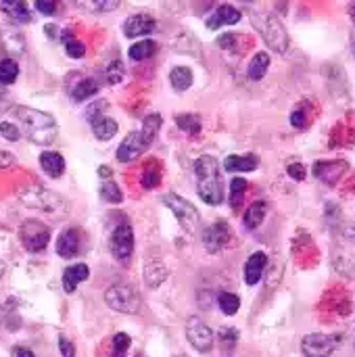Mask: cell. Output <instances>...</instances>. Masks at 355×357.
Here are the masks:
<instances>
[{
	"instance_id": "1",
	"label": "cell",
	"mask_w": 355,
	"mask_h": 357,
	"mask_svg": "<svg viewBox=\"0 0 355 357\" xmlns=\"http://www.w3.org/2000/svg\"><path fill=\"white\" fill-rule=\"evenodd\" d=\"M13 117L17 119V128L21 132V136H25L29 142L33 144H50L56 138V121L52 115L31 109V107H15L13 109Z\"/></svg>"
},
{
	"instance_id": "2",
	"label": "cell",
	"mask_w": 355,
	"mask_h": 357,
	"mask_svg": "<svg viewBox=\"0 0 355 357\" xmlns=\"http://www.w3.org/2000/svg\"><path fill=\"white\" fill-rule=\"evenodd\" d=\"M195 176H197V192L203 203L216 207L224 201V184L220 176V163L211 155H203L195 161Z\"/></svg>"
},
{
	"instance_id": "3",
	"label": "cell",
	"mask_w": 355,
	"mask_h": 357,
	"mask_svg": "<svg viewBox=\"0 0 355 357\" xmlns=\"http://www.w3.org/2000/svg\"><path fill=\"white\" fill-rule=\"evenodd\" d=\"M17 199L36 211H44V213H56L65 207V201L61 195L40 186V184H25L17 190Z\"/></svg>"
},
{
	"instance_id": "4",
	"label": "cell",
	"mask_w": 355,
	"mask_h": 357,
	"mask_svg": "<svg viewBox=\"0 0 355 357\" xmlns=\"http://www.w3.org/2000/svg\"><path fill=\"white\" fill-rule=\"evenodd\" d=\"M253 23H255V27L259 29L262 38L266 40V44L272 50H276L280 54L287 52V48H289V33H287L282 21L276 15H272V13H255L253 15Z\"/></svg>"
},
{
	"instance_id": "5",
	"label": "cell",
	"mask_w": 355,
	"mask_h": 357,
	"mask_svg": "<svg viewBox=\"0 0 355 357\" xmlns=\"http://www.w3.org/2000/svg\"><path fill=\"white\" fill-rule=\"evenodd\" d=\"M105 303L119 314H136L140 310V295L128 284H113L105 291Z\"/></svg>"
},
{
	"instance_id": "6",
	"label": "cell",
	"mask_w": 355,
	"mask_h": 357,
	"mask_svg": "<svg viewBox=\"0 0 355 357\" xmlns=\"http://www.w3.org/2000/svg\"><path fill=\"white\" fill-rule=\"evenodd\" d=\"M19 241L29 253H42L50 243V230L40 220H25L19 226Z\"/></svg>"
},
{
	"instance_id": "7",
	"label": "cell",
	"mask_w": 355,
	"mask_h": 357,
	"mask_svg": "<svg viewBox=\"0 0 355 357\" xmlns=\"http://www.w3.org/2000/svg\"><path fill=\"white\" fill-rule=\"evenodd\" d=\"M163 203L169 207V211L174 213V218L178 220V224L182 226L184 232L192 234L197 230V226H199V211H197V207L192 203H188L186 199H182V197H178L174 192L165 195Z\"/></svg>"
},
{
	"instance_id": "8",
	"label": "cell",
	"mask_w": 355,
	"mask_h": 357,
	"mask_svg": "<svg viewBox=\"0 0 355 357\" xmlns=\"http://www.w3.org/2000/svg\"><path fill=\"white\" fill-rule=\"evenodd\" d=\"M109 247H111V255L119 261V264H128L132 253H134V232H132V226L128 222L119 224L113 234H111V241H109Z\"/></svg>"
},
{
	"instance_id": "9",
	"label": "cell",
	"mask_w": 355,
	"mask_h": 357,
	"mask_svg": "<svg viewBox=\"0 0 355 357\" xmlns=\"http://www.w3.org/2000/svg\"><path fill=\"white\" fill-rule=\"evenodd\" d=\"M339 345L337 335H322V333H312L305 335L301 341V351L305 357H331Z\"/></svg>"
},
{
	"instance_id": "10",
	"label": "cell",
	"mask_w": 355,
	"mask_h": 357,
	"mask_svg": "<svg viewBox=\"0 0 355 357\" xmlns=\"http://www.w3.org/2000/svg\"><path fill=\"white\" fill-rule=\"evenodd\" d=\"M186 339L201 354H209L213 349V333L199 316L188 318V322H186Z\"/></svg>"
},
{
	"instance_id": "11",
	"label": "cell",
	"mask_w": 355,
	"mask_h": 357,
	"mask_svg": "<svg viewBox=\"0 0 355 357\" xmlns=\"http://www.w3.org/2000/svg\"><path fill=\"white\" fill-rule=\"evenodd\" d=\"M228 243H230V226L224 220L213 222L209 228L203 230V247L207 249V253H220Z\"/></svg>"
},
{
	"instance_id": "12",
	"label": "cell",
	"mask_w": 355,
	"mask_h": 357,
	"mask_svg": "<svg viewBox=\"0 0 355 357\" xmlns=\"http://www.w3.org/2000/svg\"><path fill=\"white\" fill-rule=\"evenodd\" d=\"M146 149H149V146L144 144L140 132H130V134L121 140V144H119V149H117V159H119L121 163H132V161H136Z\"/></svg>"
},
{
	"instance_id": "13",
	"label": "cell",
	"mask_w": 355,
	"mask_h": 357,
	"mask_svg": "<svg viewBox=\"0 0 355 357\" xmlns=\"http://www.w3.org/2000/svg\"><path fill=\"white\" fill-rule=\"evenodd\" d=\"M157 27V21L153 19V15L149 13H136L132 17L126 19L123 23V33L128 38H138V36H146Z\"/></svg>"
},
{
	"instance_id": "14",
	"label": "cell",
	"mask_w": 355,
	"mask_h": 357,
	"mask_svg": "<svg viewBox=\"0 0 355 357\" xmlns=\"http://www.w3.org/2000/svg\"><path fill=\"white\" fill-rule=\"evenodd\" d=\"M347 172V163L345 161H318L314 165V174L316 178H320L324 184H337V180H341V176Z\"/></svg>"
},
{
	"instance_id": "15",
	"label": "cell",
	"mask_w": 355,
	"mask_h": 357,
	"mask_svg": "<svg viewBox=\"0 0 355 357\" xmlns=\"http://www.w3.org/2000/svg\"><path fill=\"white\" fill-rule=\"evenodd\" d=\"M54 249H56V253H59L63 259L75 257L77 251H80V230H77V228H65V230L59 234Z\"/></svg>"
},
{
	"instance_id": "16",
	"label": "cell",
	"mask_w": 355,
	"mask_h": 357,
	"mask_svg": "<svg viewBox=\"0 0 355 357\" xmlns=\"http://www.w3.org/2000/svg\"><path fill=\"white\" fill-rule=\"evenodd\" d=\"M241 10L234 8L232 4H222L216 8V13H211V17L207 19V29H220L222 25H236L241 21Z\"/></svg>"
},
{
	"instance_id": "17",
	"label": "cell",
	"mask_w": 355,
	"mask_h": 357,
	"mask_svg": "<svg viewBox=\"0 0 355 357\" xmlns=\"http://www.w3.org/2000/svg\"><path fill=\"white\" fill-rule=\"evenodd\" d=\"M266 266H268V255L262 253V251L253 253V255L247 259V264H245V282H247L249 287L257 284V282L262 280V274H264Z\"/></svg>"
},
{
	"instance_id": "18",
	"label": "cell",
	"mask_w": 355,
	"mask_h": 357,
	"mask_svg": "<svg viewBox=\"0 0 355 357\" xmlns=\"http://www.w3.org/2000/svg\"><path fill=\"white\" fill-rule=\"evenodd\" d=\"M90 276V268L86 264H73L63 272V289L65 293H73L84 280H88Z\"/></svg>"
},
{
	"instance_id": "19",
	"label": "cell",
	"mask_w": 355,
	"mask_h": 357,
	"mask_svg": "<svg viewBox=\"0 0 355 357\" xmlns=\"http://www.w3.org/2000/svg\"><path fill=\"white\" fill-rule=\"evenodd\" d=\"M40 167L46 176L50 178H61L63 172H65V159L61 153L56 151H44L40 155Z\"/></svg>"
},
{
	"instance_id": "20",
	"label": "cell",
	"mask_w": 355,
	"mask_h": 357,
	"mask_svg": "<svg viewBox=\"0 0 355 357\" xmlns=\"http://www.w3.org/2000/svg\"><path fill=\"white\" fill-rule=\"evenodd\" d=\"M167 276H169V272H167L165 264L159 259H151L144 266V282L149 289H159L167 280Z\"/></svg>"
},
{
	"instance_id": "21",
	"label": "cell",
	"mask_w": 355,
	"mask_h": 357,
	"mask_svg": "<svg viewBox=\"0 0 355 357\" xmlns=\"http://www.w3.org/2000/svg\"><path fill=\"white\" fill-rule=\"evenodd\" d=\"M90 126H92L94 136H96L98 140H103V142L111 140V138L117 134V130H119V128H117V121L111 119V117H107V115H98V117L90 119Z\"/></svg>"
},
{
	"instance_id": "22",
	"label": "cell",
	"mask_w": 355,
	"mask_h": 357,
	"mask_svg": "<svg viewBox=\"0 0 355 357\" xmlns=\"http://www.w3.org/2000/svg\"><path fill=\"white\" fill-rule=\"evenodd\" d=\"M226 172H253L257 169V157L255 155H230L224 161Z\"/></svg>"
},
{
	"instance_id": "23",
	"label": "cell",
	"mask_w": 355,
	"mask_h": 357,
	"mask_svg": "<svg viewBox=\"0 0 355 357\" xmlns=\"http://www.w3.org/2000/svg\"><path fill=\"white\" fill-rule=\"evenodd\" d=\"M266 213H268V205L264 201H255L253 205H249V209L245 211V218H243L245 228H249V230L259 228L266 220Z\"/></svg>"
},
{
	"instance_id": "24",
	"label": "cell",
	"mask_w": 355,
	"mask_h": 357,
	"mask_svg": "<svg viewBox=\"0 0 355 357\" xmlns=\"http://www.w3.org/2000/svg\"><path fill=\"white\" fill-rule=\"evenodd\" d=\"M98 88H100V86H98L96 79H92V77H80L77 84L71 88V98H73L75 102H82V100H86V98L98 94Z\"/></svg>"
},
{
	"instance_id": "25",
	"label": "cell",
	"mask_w": 355,
	"mask_h": 357,
	"mask_svg": "<svg viewBox=\"0 0 355 357\" xmlns=\"http://www.w3.org/2000/svg\"><path fill=\"white\" fill-rule=\"evenodd\" d=\"M268 69H270V54L268 52H257L253 59H251V63H249V79L251 82H259V79H264L266 77V73H268Z\"/></svg>"
},
{
	"instance_id": "26",
	"label": "cell",
	"mask_w": 355,
	"mask_h": 357,
	"mask_svg": "<svg viewBox=\"0 0 355 357\" xmlns=\"http://www.w3.org/2000/svg\"><path fill=\"white\" fill-rule=\"evenodd\" d=\"M192 71L188 67H174L169 73V84L176 92H184L192 86Z\"/></svg>"
},
{
	"instance_id": "27",
	"label": "cell",
	"mask_w": 355,
	"mask_h": 357,
	"mask_svg": "<svg viewBox=\"0 0 355 357\" xmlns=\"http://www.w3.org/2000/svg\"><path fill=\"white\" fill-rule=\"evenodd\" d=\"M159 128H161V115H159V113H151L149 117H144L142 130H138V132H140V136H142V140H144L146 146L153 144V140L157 138Z\"/></svg>"
},
{
	"instance_id": "28",
	"label": "cell",
	"mask_w": 355,
	"mask_h": 357,
	"mask_svg": "<svg viewBox=\"0 0 355 357\" xmlns=\"http://www.w3.org/2000/svg\"><path fill=\"white\" fill-rule=\"evenodd\" d=\"M140 184L142 188L151 190V188H157L161 184V165L157 161H149L142 169V176H140Z\"/></svg>"
},
{
	"instance_id": "29",
	"label": "cell",
	"mask_w": 355,
	"mask_h": 357,
	"mask_svg": "<svg viewBox=\"0 0 355 357\" xmlns=\"http://www.w3.org/2000/svg\"><path fill=\"white\" fill-rule=\"evenodd\" d=\"M157 52V44L153 40H142V42H136L132 48H130V59L132 61H146L151 59L153 54Z\"/></svg>"
},
{
	"instance_id": "30",
	"label": "cell",
	"mask_w": 355,
	"mask_h": 357,
	"mask_svg": "<svg viewBox=\"0 0 355 357\" xmlns=\"http://www.w3.org/2000/svg\"><path fill=\"white\" fill-rule=\"evenodd\" d=\"M2 10L17 23L29 21V10H27L25 2H2Z\"/></svg>"
},
{
	"instance_id": "31",
	"label": "cell",
	"mask_w": 355,
	"mask_h": 357,
	"mask_svg": "<svg viewBox=\"0 0 355 357\" xmlns=\"http://www.w3.org/2000/svg\"><path fill=\"white\" fill-rule=\"evenodd\" d=\"M103 75H105L107 84L115 86V84H121V82H123V77H126V69H123L121 61H117V59H115V61H109V63L105 65Z\"/></svg>"
},
{
	"instance_id": "32",
	"label": "cell",
	"mask_w": 355,
	"mask_h": 357,
	"mask_svg": "<svg viewBox=\"0 0 355 357\" xmlns=\"http://www.w3.org/2000/svg\"><path fill=\"white\" fill-rule=\"evenodd\" d=\"M100 199H103L105 203L117 205V203L123 201V192H121V188H119L113 180H105L103 186H100Z\"/></svg>"
},
{
	"instance_id": "33",
	"label": "cell",
	"mask_w": 355,
	"mask_h": 357,
	"mask_svg": "<svg viewBox=\"0 0 355 357\" xmlns=\"http://www.w3.org/2000/svg\"><path fill=\"white\" fill-rule=\"evenodd\" d=\"M176 123L182 132H188V134H199L201 132V117L197 113H184V115H178L176 117Z\"/></svg>"
},
{
	"instance_id": "34",
	"label": "cell",
	"mask_w": 355,
	"mask_h": 357,
	"mask_svg": "<svg viewBox=\"0 0 355 357\" xmlns=\"http://www.w3.org/2000/svg\"><path fill=\"white\" fill-rule=\"evenodd\" d=\"M17 75H19V65L13 59H2L0 61V86L13 84Z\"/></svg>"
},
{
	"instance_id": "35",
	"label": "cell",
	"mask_w": 355,
	"mask_h": 357,
	"mask_svg": "<svg viewBox=\"0 0 355 357\" xmlns=\"http://www.w3.org/2000/svg\"><path fill=\"white\" fill-rule=\"evenodd\" d=\"M218 303H220V310L226 314V316H234L241 307V297L234 295V293H220L218 295Z\"/></svg>"
},
{
	"instance_id": "36",
	"label": "cell",
	"mask_w": 355,
	"mask_h": 357,
	"mask_svg": "<svg viewBox=\"0 0 355 357\" xmlns=\"http://www.w3.org/2000/svg\"><path fill=\"white\" fill-rule=\"evenodd\" d=\"M245 190H247V180H245V178H234V180L230 182V205H232L234 209L243 203Z\"/></svg>"
},
{
	"instance_id": "37",
	"label": "cell",
	"mask_w": 355,
	"mask_h": 357,
	"mask_svg": "<svg viewBox=\"0 0 355 357\" xmlns=\"http://www.w3.org/2000/svg\"><path fill=\"white\" fill-rule=\"evenodd\" d=\"M111 347H113V357H123L128 354V349H130V337L126 335V333H119V335H115L113 337V343H111Z\"/></svg>"
},
{
	"instance_id": "38",
	"label": "cell",
	"mask_w": 355,
	"mask_h": 357,
	"mask_svg": "<svg viewBox=\"0 0 355 357\" xmlns=\"http://www.w3.org/2000/svg\"><path fill=\"white\" fill-rule=\"evenodd\" d=\"M0 136H2V138H6V140H10V142H15V140H19V138H21V132H19V128H17L15 123H10V121H2V123H0Z\"/></svg>"
},
{
	"instance_id": "39",
	"label": "cell",
	"mask_w": 355,
	"mask_h": 357,
	"mask_svg": "<svg viewBox=\"0 0 355 357\" xmlns=\"http://www.w3.org/2000/svg\"><path fill=\"white\" fill-rule=\"evenodd\" d=\"M65 52L69 54V56H73V59H80V56H84L86 54V46L80 42V40H69V42H65Z\"/></svg>"
},
{
	"instance_id": "40",
	"label": "cell",
	"mask_w": 355,
	"mask_h": 357,
	"mask_svg": "<svg viewBox=\"0 0 355 357\" xmlns=\"http://www.w3.org/2000/svg\"><path fill=\"white\" fill-rule=\"evenodd\" d=\"M236 339H239V333L234 328H222L220 331V341L226 349H232L236 345Z\"/></svg>"
},
{
	"instance_id": "41",
	"label": "cell",
	"mask_w": 355,
	"mask_h": 357,
	"mask_svg": "<svg viewBox=\"0 0 355 357\" xmlns=\"http://www.w3.org/2000/svg\"><path fill=\"white\" fill-rule=\"evenodd\" d=\"M291 126L297 128V130H303L308 126V115H305V111L301 107L293 109V113H291Z\"/></svg>"
},
{
	"instance_id": "42",
	"label": "cell",
	"mask_w": 355,
	"mask_h": 357,
	"mask_svg": "<svg viewBox=\"0 0 355 357\" xmlns=\"http://www.w3.org/2000/svg\"><path fill=\"white\" fill-rule=\"evenodd\" d=\"M84 6H90L96 10H113L119 6V2L117 0H90V2H84Z\"/></svg>"
},
{
	"instance_id": "43",
	"label": "cell",
	"mask_w": 355,
	"mask_h": 357,
	"mask_svg": "<svg viewBox=\"0 0 355 357\" xmlns=\"http://www.w3.org/2000/svg\"><path fill=\"white\" fill-rule=\"evenodd\" d=\"M287 174H289L293 180H297V182H303V180H305V176H308V172H305L303 163H289Z\"/></svg>"
},
{
	"instance_id": "44",
	"label": "cell",
	"mask_w": 355,
	"mask_h": 357,
	"mask_svg": "<svg viewBox=\"0 0 355 357\" xmlns=\"http://www.w3.org/2000/svg\"><path fill=\"white\" fill-rule=\"evenodd\" d=\"M59 349H61V356L63 357H75V347L69 339H65L63 335L59 337Z\"/></svg>"
},
{
	"instance_id": "45",
	"label": "cell",
	"mask_w": 355,
	"mask_h": 357,
	"mask_svg": "<svg viewBox=\"0 0 355 357\" xmlns=\"http://www.w3.org/2000/svg\"><path fill=\"white\" fill-rule=\"evenodd\" d=\"M17 163L15 155H10L8 151H0V169H10Z\"/></svg>"
},
{
	"instance_id": "46",
	"label": "cell",
	"mask_w": 355,
	"mask_h": 357,
	"mask_svg": "<svg viewBox=\"0 0 355 357\" xmlns=\"http://www.w3.org/2000/svg\"><path fill=\"white\" fill-rule=\"evenodd\" d=\"M36 8H38L42 15H54V10H56V4H54V2H44V0H38V2H36Z\"/></svg>"
},
{
	"instance_id": "47",
	"label": "cell",
	"mask_w": 355,
	"mask_h": 357,
	"mask_svg": "<svg viewBox=\"0 0 355 357\" xmlns=\"http://www.w3.org/2000/svg\"><path fill=\"white\" fill-rule=\"evenodd\" d=\"M236 40V36L234 33H226V36H222L220 40H218V44L222 46V48H230V44Z\"/></svg>"
},
{
	"instance_id": "48",
	"label": "cell",
	"mask_w": 355,
	"mask_h": 357,
	"mask_svg": "<svg viewBox=\"0 0 355 357\" xmlns=\"http://www.w3.org/2000/svg\"><path fill=\"white\" fill-rule=\"evenodd\" d=\"M343 236H345L347 241H352L355 245V224H347V226L343 228Z\"/></svg>"
},
{
	"instance_id": "49",
	"label": "cell",
	"mask_w": 355,
	"mask_h": 357,
	"mask_svg": "<svg viewBox=\"0 0 355 357\" xmlns=\"http://www.w3.org/2000/svg\"><path fill=\"white\" fill-rule=\"evenodd\" d=\"M13 357H36L29 349H25V347H15L13 349Z\"/></svg>"
},
{
	"instance_id": "50",
	"label": "cell",
	"mask_w": 355,
	"mask_h": 357,
	"mask_svg": "<svg viewBox=\"0 0 355 357\" xmlns=\"http://www.w3.org/2000/svg\"><path fill=\"white\" fill-rule=\"evenodd\" d=\"M0 107H8V96H6V90H4V86H0Z\"/></svg>"
},
{
	"instance_id": "51",
	"label": "cell",
	"mask_w": 355,
	"mask_h": 357,
	"mask_svg": "<svg viewBox=\"0 0 355 357\" xmlns=\"http://www.w3.org/2000/svg\"><path fill=\"white\" fill-rule=\"evenodd\" d=\"M98 174H100V176H105L107 180L111 178V169H109V167H100V169H98Z\"/></svg>"
},
{
	"instance_id": "52",
	"label": "cell",
	"mask_w": 355,
	"mask_h": 357,
	"mask_svg": "<svg viewBox=\"0 0 355 357\" xmlns=\"http://www.w3.org/2000/svg\"><path fill=\"white\" fill-rule=\"evenodd\" d=\"M44 29H46V33H48V36H56V31H54L56 27H52V25H46Z\"/></svg>"
},
{
	"instance_id": "53",
	"label": "cell",
	"mask_w": 355,
	"mask_h": 357,
	"mask_svg": "<svg viewBox=\"0 0 355 357\" xmlns=\"http://www.w3.org/2000/svg\"><path fill=\"white\" fill-rule=\"evenodd\" d=\"M349 13H352V19H354V23H355V2L349 4Z\"/></svg>"
},
{
	"instance_id": "54",
	"label": "cell",
	"mask_w": 355,
	"mask_h": 357,
	"mask_svg": "<svg viewBox=\"0 0 355 357\" xmlns=\"http://www.w3.org/2000/svg\"><path fill=\"white\" fill-rule=\"evenodd\" d=\"M352 52H354V56H355V33H354V38H352Z\"/></svg>"
},
{
	"instance_id": "55",
	"label": "cell",
	"mask_w": 355,
	"mask_h": 357,
	"mask_svg": "<svg viewBox=\"0 0 355 357\" xmlns=\"http://www.w3.org/2000/svg\"><path fill=\"white\" fill-rule=\"evenodd\" d=\"M2 274H4V264H2V259H0V278H2Z\"/></svg>"
}]
</instances>
